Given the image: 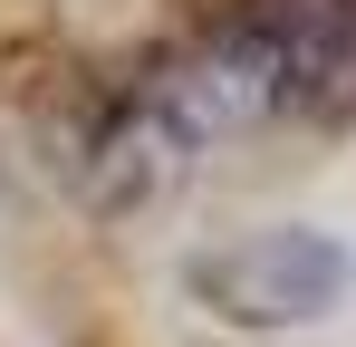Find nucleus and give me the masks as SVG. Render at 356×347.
Listing matches in <instances>:
<instances>
[{"label": "nucleus", "instance_id": "3", "mask_svg": "<svg viewBox=\"0 0 356 347\" xmlns=\"http://www.w3.org/2000/svg\"><path fill=\"white\" fill-rule=\"evenodd\" d=\"M280 29V116L356 107V0H260Z\"/></svg>", "mask_w": 356, "mask_h": 347}, {"label": "nucleus", "instance_id": "1", "mask_svg": "<svg viewBox=\"0 0 356 347\" xmlns=\"http://www.w3.org/2000/svg\"><path fill=\"white\" fill-rule=\"evenodd\" d=\"M260 116H280V29H270V10H241L212 39H193L183 58L145 68L116 107L97 116L77 174H87V193L106 213H125V203L164 193L193 155L250 135Z\"/></svg>", "mask_w": 356, "mask_h": 347}, {"label": "nucleus", "instance_id": "2", "mask_svg": "<svg viewBox=\"0 0 356 347\" xmlns=\"http://www.w3.org/2000/svg\"><path fill=\"white\" fill-rule=\"evenodd\" d=\"M193 299L232 328H298L347 299V251L327 231H250L193 261Z\"/></svg>", "mask_w": 356, "mask_h": 347}]
</instances>
